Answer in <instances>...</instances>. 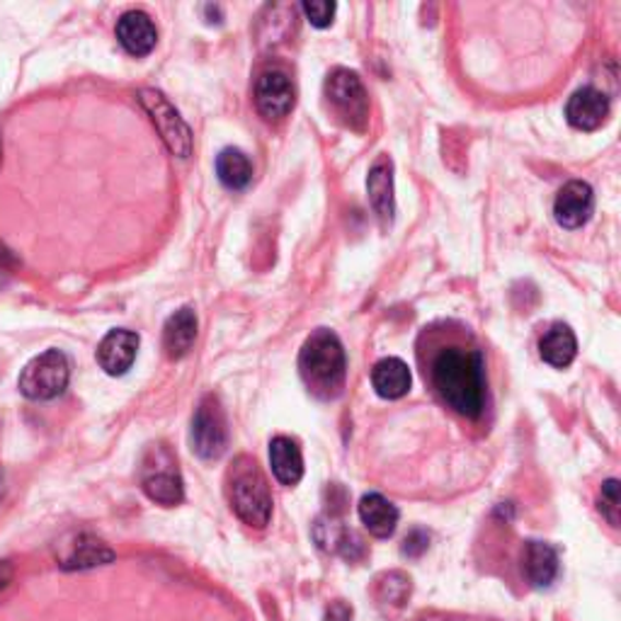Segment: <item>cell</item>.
<instances>
[{
	"mask_svg": "<svg viewBox=\"0 0 621 621\" xmlns=\"http://www.w3.org/2000/svg\"><path fill=\"white\" fill-rule=\"evenodd\" d=\"M432 386L452 410L464 418H478L486 406L483 355L471 345L450 343L430 365Z\"/></svg>",
	"mask_w": 621,
	"mask_h": 621,
	"instance_id": "obj_1",
	"label": "cell"
},
{
	"mask_svg": "<svg viewBox=\"0 0 621 621\" xmlns=\"http://www.w3.org/2000/svg\"><path fill=\"white\" fill-rule=\"evenodd\" d=\"M299 374L315 398L333 401L343 394L347 359L341 337L333 331H315L301 347Z\"/></svg>",
	"mask_w": 621,
	"mask_h": 621,
	"instance_id": "obj_2",
	"label": "cell"
},
{
	"mask_svg": "<svg viewBox=\"0 0 621 621\" xmlns=\"http://www.w3.org/2000/svg\"><path fill=\"white\" fill-rule=\"evenodd\" d=\"M228 500L246 525L263 529L272 517V493L265 474L250 456H238L228 471Z\"/></svg>",
	"mask_w": 621,
	"mask_h": 621,
	"instance_id": "obj_3",
	"label": "cell"
},
{
	"mask_svg": "<svg viewBox=\"0 0 621 621\" xmlns=\"http://www.w3.org/2000/svg\"><path fill=\"white\" fill-rule=\"evenodd\" d=\"M71 367L69 357L61 350H47L23 369L20 374V391L29 401H51L61 396L69 386Z\"/></svg>",
	"mask_w": 621,
	"mask_h": 621,
	"instance_id": "obj_4",
	"label": "cell"
},
{
	"mask_svg": "<svg viewBox=\"0 0 621 621\" xmlns=\"http://www.w3.org/2000/svg\"><path fill=\"white\" fill-rule=\"evenodd\" d=\"M139 103L148 112L151 122H154L156 132L160 134L163 144L168 146L172 156L178 158H190L192 154V132L184 119L176 107L170 105V100L160 91L144 88L139 93Z\"/></svg>",
	"mask_w": 621,
	"mask_h": 621,
	"instance_id": "obj_5",
	"label": "cell"
},
{
	"mask_svg": "<svg viewBox=\"0 0 621 621\" xmlns=\"http://www.w3.org/2000/svg\"><path fill=\"white\" fill-rule=\"evenodd\" d=\"M141 488L144 493L163 507L180 505L184 498L182 478L178 471V464L166 446H154L141 466Z\"/></svg>",
	"mask_w": 621,
	"mask_h": 621,
	"instance_id": "obj_6",
	"label": "cell"
},
{
	"mask_svg": "<svg viewBox=\"0 0 621 621\" xmlns=\"http://www.w3.org/2000/svg\"><path fill=\"white\" fill-rule=\"evenodd\" d=\"M192 452L200 459H219L228 446V422L222 403L216 396H204L192 418L190 430Z\"/></svg>",
	"mask_w": 621,
	"mask_h": 621,
	"instance_id": "obj_7",
	"label": "cell"
},
{
	"mask_svg": "<svg viewBox=\"0 0 621 621\" xmlns=\"http://www.w3.org/2000/svg\"><path fill=\"white\" fill-rule=\"evenodd\" d=\"M325 97L333 110L341 115L353 129H365L369 115V97L359 75L347 69H335L325 81Z\"/></svg>",
	"mask_w": 621,
	"mask_h": 621,
	"instance_id": "obj_8",
	"label": "cell"
},
{
	"mask_svg": "<svg viewBox=\"0 0 621 621\" xmlns=\"http://www.w3.org/2000/svg\"><path fill=\"white\" fill-rule=\"evenodd\" d=\"M294 100H297V91H294V83L287 71L267 69L260 73L255 83V105L260 115L270 119V122L285 119L291 112Z\"/></svg>",
	"mask_w": 621,
	"mask_h": 621,
	"instance_id": "obj_9",
	"label": "cell"
},
{
	"mask_svg": "<svg viewBox=\"0 0 621 621\" xmlns=\"http://www.w3.org/2000/svg\"><path fill=\"white\" fill-rule=\"evenodd\" d=\"M595 210V192L583 180H571L556 194L553 216L563 228H581L590 222Z\"/></svg>",
	"mask_w": 621,
	"mask_h": 621,
	"instance_id": "obj_10",
	"label": "cell"
},
{
	"mask_svg": "<svg viewBox=\"0 0 621 621\" xmlns=\"http://www.w3.org/2000/svg\"><path fill=\"white\" fill-rule=\"evenodd\" d=\"M609 117V97L587 85V88L575 91L571 95L569 105H565V119L573 129H581V132H595V129L602 127Z\"/></svg>",
	"mask_w": 621,
	"mask_h": 621,
	"instance_id": "obj_11",
	"label": "cell"
},
{
	"mask_svg": "<svg viewBox=\"0 0 621 621\" xmlns=\"http://www.w3.org/2000/svg\"><path fill=\"white\" fill-rule=\"evenodd\" d=\"M139 353V335L132 331H110L97 347V365L110 377H122L132 369Z\"/></svg>",
	"mask_w": 621,
	"mask_h": 621,
	"instance_id": "obj_12",
	"label": "cell"
},
{
	"mask_svg": "<svg viewBox=\"0 0 621 621\" xmlns=\"http://www.w3.org/2000/svg\"><path fill=\"white\" fill-rule=\"evenodd\" d=\"M367 192L369 202L381 226H391L396 214V200H394V163L391 158H379L367 176Z\"/></svg>",
	"mask_w": 621,
	"mask_h": 621,
	"instance_id": "obj_13",
	"label": "cell"
},
{
	"mask_svg": "<svg viewBox=\"0 0 621 621\" xmlns=\"http://www.w3.org/2000/svg\"><path fill=\"white\" fill-rule=\"evenodd\" d=\"M117 39L132 57H148L156 49L158 29L146 13L129 10V13L117 20Z\"/></svg>",
	"mask_w": 621,
	"mask_h": 621,
	"instance_id": "obj_14",
	"label": "cell"
},
{
	"mask_svg": "<svg viewBox=\"0 0 621 621\" xmlns=\"http://www.w3.org/2000/svg\"><path fill=\"white\" fill-rule=\"evenodd\" d=\"M198 341V313L190 307L176 311L163 329V350L170 359H182Z\"/></svg>",
	"mask_w": 621,
	"mask_h": 621,
	"instance_id": "obj_15",
	"label": "cell"
},
{
	"mask_svg": "<svg viewBox=\"0 0 621 621\" xmlns=\"http://www.w3.org/2000/svg\"><path fill=\"white\" fill-rule=\"evenodd\" d=\"M522 571H525L529 585L549 587L559 575V553L551 544L529 541L522 551Z\"/></svg>",
	"mask_w": 621,
	"mask_h": 621,
	"instance_id": "obj_16",
	"label": "cell"
},
{
	"mask_svg": "<svg viewBox=\"0 0 621 621\" xmlns=\"http://www.w3.org/2000/svg\"><path fill=\"white\" fill-rule=\"evenodd\" d=\"M359 520L377 539H386L396 532L398 507L381 493H367L359 500Z\"/></svg>",
	"mask_w": 621,
	"mask_h": 621,
	"instance_id": "obj_17",
	"label": "cell"
},
{
	"mask_svg": "<svg viewBox=\"0 0 621 621\" xmlns=\"http://www.w3.org/2000/svg\"><path fill=\"white\" fill-rule=\"evenodd\" d=\"M410 384H413L410 369L398 357L379 359L372 369V386L381 398H389V401L403 398L410 391Z\"/></svg>",
	"mask_w": 621,
	"mask_h": 621,
	"instance_id": "obj_18",
	"label": "cell"
},
{
	"mask_svg": "<svg viewBox=\"0 0 621 621\" xmlns=\"http://www.w3.org/2000/svg\"><path fill=\"white\" fill-rule=\"evenodd\" d=\"M270 466L282 486H297L303 478V456L291 438H275L270 442Z\"/></svg>",
	"mask_w": 621,
	"mask_h": 621,
	"instance_id": "obj_19",
	"label": "cell"
},
{
	"mask_svg": "<svg viewBox=\"0 0 621 621\" xmlns=\"http://www.w3.org/2000/svg\"><path fill=\"white\" fill-rule=\"evenodd\" d=\"M112 561H115V551L107 547L105 541L91 537V534H83V537L75 539V544H71L69 553L61 559V569L88 571V569H97V565H107Z\"/></svg>",
	"mask_w": 621,
	"mask_h": 621,
	"instance_id": "obj_20",
	"label": "cell"
},
{
	"mask_svg": "<svg viewBox=\"0 0 621 621\" xmlns=\"http://www.w3.org/2000/svg\"><path fill=\"white\" fill-rule=\"evenodd\" d=\"M539 355L547 365L565 369L577 355L575 333L565 323H553L539 341Z\"/></svg>",
	"mask_w": 621,
	"mask_h": 621,
	"instance_id": "obj_21",
	"label": "cell"
},
{
	"mask_svg": "<svg viewBox=\"0 0 621 621\" xmlns=\"http://www.w3.org/2000/svg\"><path fill=\"white\" fill-rule=\"evenodd\" d=\"M216 176L228 190H246L253 180V163L248 160L241 148H224L216 156Z\"/></svg>",
	"mask_w": 621,
	"mask_h": 621,
	"instance_id": "obj_22",
	"label": "cell"
},
{
	"mask_svg": "<svg viewBox=\"0 0 621 621\" xmlns=\"http://www.w3.org/2000/svg\"><path fill=\"white\" fill-rule=\"evenodd\" d=\"M408 595H410V577L408 575L394 571V573H386L384 577H379L377 597L381 599V602L401 607L403 602H406Z\"/></svg>",
	"mask_w": 621,
	"mask_h": 621,
	"instance_id": "obj_23",
	"label": "cell"
},
{
	"mask_svg": "<svg viewBox=\"0 0 621 621\" xmlns=\"http://www.w3.org/2000/svg\"><path fill=\"white\" fill-rule=\"evenodd\" d=\"M619 481L617 478H609V481L602 483V493H599V512H602L612 527L619 525Z\"/></svg>",
	"mask_w": 621,
	"mask_h": 621,
	"instance_id": "obj_24",
	"label": "cell"
},
{
	"mask_svg": "<svg viewBox=\"0 0 621 621\" xmlns=\"http://www.w3.org/2000/svg\"><path fill=\"white\" fill-rule=\"evenodd\" d=\"M301 10H303V15L309 17V23L313 27L323 29V27H329L333 23L337 5L329 3V0H307V3L301 5Z\"/></svg>",
	"mask_w": 621,
	"mask_h": 621,
	"instance_id": "obj_25",
	"label": "cell"
},
{
	"mask_svg": "<svg viewBox=\"0 0 621 621\" xmlns=\"http://www.w3.org/2000/svg\"><path fill=\"white\" fill-rule=\"evenodd\" d=\"M430 547V534L425 529H413L406 539H403V556H408V559H420V556L428 551Z\"/></svg>",
	"mask_w": 621,
	"mask_h": 621,
	"instance_id": "obj_26",
	"label": "cell"
},
{
	"mask_svg": "<svg viewBox=\"0 0 621 621\" xmlns=\"http://www.w3.org/2000/svg\"><path fill=\"white\" fill-rule=\"evenodd\" d=\"M350 619H353V607H347L343 599H335V602H331L323 617V621H350Z\"/></svg>",
	"mask_w": 621,
	"mask_h": 621,
	"instance_id": "obj_27",
	"label": "cell"
},
{
	"mask_svg": "<svg viewBox=\"0 0 621 621\" xmlns=\"http://www.w3.org/2000/svg\"><path fill=\"white\" fill-rule=\"evenodd\" d=\"M13 583V563L10 561H0V593Z\"/></svg>",
	"mask_w": 621,
	"mask_h": 621,
	"instance_id": "obj_28",
	"label": "cell"
},
{
	"mask_svg": "<svg viewBox=\"0 0 621 621\" xmlns=\"http://www.w3.org/2000/svg\"><path fill=\"white\" fill-rule=\"evenodd\" d=\"M5 493V476H3V468H0V498Z\"/></svg>",
	"mask_w": 621,
	"mask_h": 621,
	"instance_id": "obj_29",
	"label": "cell"
}]
</instances>
